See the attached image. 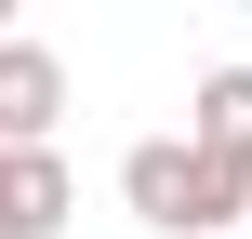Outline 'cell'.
Instances as JSON below:
<instances>
[{
  "mask_svg": "<svg viewBox=\"0 0 252 239\" xmlns=\"http://www.w3.org/2000/svg\"><path fill=\"white\" fill-rule=\"evenodd\" d=\"M0 40H13V0H0Z\"/></svg>",
  "mask_w": 252,
  "mask_h": 239,
  "instance_id": "5b68a950",
  "label": "cell"
},
{
  "mask_svg": "<svg viewBox=\"0 0 252 239\" xmlns=\"http://www.w3.org/2000/svg\"><path fill=\"white\" fill-rule=\"evenodd\" d=\"M66 213H80V173L53 146H0V239H53Z\"/></svg>",
  "mask_w": 252,
  "mask_h": 239,
  "instance_id": "7a4b0ae2",
  "label": "cell"
},
{
  "mask_svg": "<svg viewBox=\"0 0 252 239\" xmlns=\"http://www.w3.org/2000/svg\"><path fill=\"white\" fill-rule=\"evenodd\" d=\"M53 120H66V67L40 40H0V146H53Z\"/></svg>",
  "mask_w": 252,
  "mask_h": 239,
  "instance_id": "3957f363",
  "label": "cell"
},
{
  "mask_svg": "<svg viewBox=\"0 0 252 239\" xmlns=\"http://www.w3.org/2000/svg\"><path fill=\"white\" fill-rule=\"evenodd\" d=\"M120 200L146 213L159 239H226L252 213V173H226V160H199L186 133H146L133 160H120Z\"/></svg>",
  "mask_w": 252,
  "mask_h": 239,
  "instance_id": "6da1fadb",
  "label": "cell"
},
{
  "mask_svg": "<svg viewBox=\"0 0 252 239\" xmlns=\"http://www.w3.org/2000/svg\"><path fill=\"white\" fill-rule=\"evenodd\" d=\"M239 226H252V213H239Z\"/></svg>",
  "mask_w": 252,
  "mask_h": 239,
  "instance_id": "8992f818",
  "label": "cell"
},
{
  "mask_svg": "<svg viewBox=\"0 0 252 239\" xmlns=\"http://www.w3.org/2000/svg\"><path fill=\"white\" fill-rule=\"evenodd\" d=\"M186 146H199V160H226V173H252V67H213V80H199Z\"/></svg>",
  "mask_w": 252,
  "mask_h": 239,
  "instance_id": "277c9868",
  "label": "cell"
}]
</instances>
